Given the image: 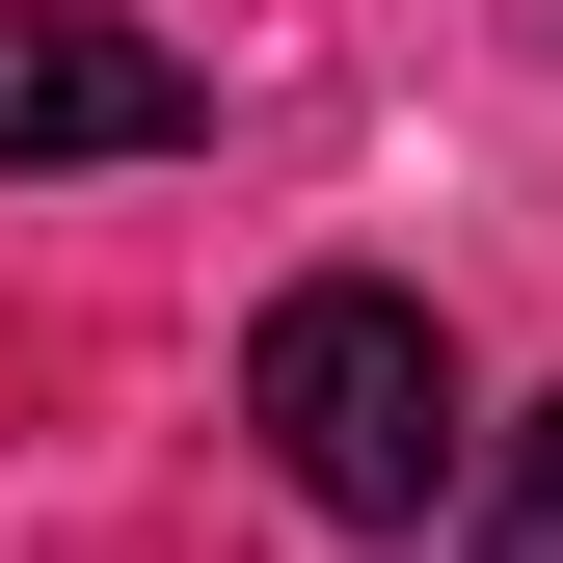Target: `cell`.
Segmentation results:
<instances>
[{
  "mask_svg": "<svg viewBox=\"0 0 563 563\" xmlns=\"http://www.w3.org/2000/svg\"><path fill=\"white\" fill-rule=\"evenodd\" d=\"M242 430H268V483H296V510H349V537H430L456 483H483L456 322L376 296V268H296V296L242 322Z\"/></svg>",
  "mask_w": 563,
  "mask_h": 563,
  "instance_id": "1",
  "label": "cell"
},
{
  "mask_svg": "<svg viewBox=\"0 0 563 563\" xmlns=\"http://www.w3.org/2000/svg\"><path fill=\"white\" fill-rule=\"evenodd\" d=\"M216 81H188L162 27H108V0H0V162H188Z\"/></svg>",
  "mask_w": 563,
  "mask_h": 563,
  "instance_id": "2",
  "label": "cell"
},
{
  "mask_svg": "<svg viewBox=\"0 0 563 563\" xmlns=\"http://www.w3.org/2000/svg\"><path fill=\"white\" fill-rule=\"evenodd\" d=\"M483 563H563V402H537L510 456H483Z\"/></svg>",
  "mask_w": 563,
  "mask_h": 563,
  "instance_id": "3",
  "label": "cell"
}]
</instances>
